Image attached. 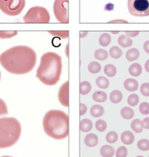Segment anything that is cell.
I'll return each mask as SVG.
<instances>
[{
  "label": "cell",
  "instance_id": "1",
  "mask_svg": "<svg viewBox=\"0 0 149 157\" xmlns=\"http://www.w3.org/2000/svg\"><path fill=\"white\" fill-rule=\"evenodd\" d=\"M36 53L26 45L12 47L0 55V64L7 72L14 74H25L34 68Z\"/></svg>",
  "mask_w": 149,
  "mask_h": 157
},
{
  "label": "cell",
  "instance_id": "2",
  "mask_svg": "<svg viewBox=\"0 0 149 157\" xmlns=\"http://www.w3.org/2000/svg\"><path fill=\"white\" fill-rule=\"evenodd\" d=\"M62 69L61 56L53 52H46L41 57L36 77L44 85H55L60 79Z\"/></svg>",
  "mask_w": 149,
  "mask_h": 157
},
{
  "label": "cell",
  "instance_id": "3",
  "mask_svg": "<svg viewBox=\"0 0 149 157\" xmlns=\"http://www.w3.org/2000/svg\"><path fill=\"white\" fill-rule=\"evenodd\" d=\"M43 129L49 137L61 140L69 134V118L68 115L60 110H50L42 120Z\"/></svg>",
  "mask_w": 149,
  "mask_h": 157
},
{
  "label": "cell",
  "instance_id": "4",
  "mask_svg": "<svg viewBox=\"0 0 149 157\" xmlns=\"http://www.w3.org/2000/svg\"><path fill=\"white\" fill-rule=\"evenodd\" d=\"M22 128L19 121L14 117L0 118V148L14 145L19 139Z\"/></svg>",
  "mask_w": 149,
  "mask_h": 157
},
{
  "label": "cell",
  "instance_id": "5",
  "mask_svg": "<svg viewBox=\"0 0 149 157\" xmlns=\"http://www.w3.org/2000/svg\"><path fill=\"white\" fill-rule=\"evenodd\" d=\"M50 18L49 12L45 7L34 6L27 11L23 20L27 23H48Z\"/></svg>",
  "mask_w": 149,
  "mask_h": 157
},
{
  "label": "cell",
  "instance_id": "6",
  "mask_svg": "<svg viewBox=\"0 0 149 157\" xmlns=\"http://www.w3.org/2000/svg\"><path fill=\"white\" fill-rule=\"evenodd\" d=\"M25 6V0H0V10L9 16L19 15Z\"/></svg>",
  "mask_w": 149,
  "mask_h": 157
},
{
  "label": "cell",
  "instance_id": "7",
  "mask_svg": "<svg viewBox=\"0 0 149 157\" xmlns=\"http://www.w3.org/2000/svg\"><path fill=\"white\" fill-rule=\"evenodd\" d=\"M127 7L133 16H149V0H128Z\"/></svg>",
  "mask_w": 149,
  "mask_h": 157
},
{
  "label": "cell",
  "instance_id": "8",
  "mask_svg": "<svg viewBox=\"0 0 149 157\" xmlns=\"http://www.w3.org/2000/svg\"><path fill=\"white\" fill-rule=\"evenodd\" d=\"M53 11L58 21L68 23V0H55Z\"/></svg>",
  "mask_w": 149,
  "mask_h": 157
},
{
  "label": "cell",
  "instance_id": "9",
  "mask_svg": "<svg viewBox=\"0 0 149 157\" xmlns=\"http://www.w3.org/2000/svg\"><path fill=\"white\" fill-rule=\"evenodd\" d=\"M58 98L60 103L65 106H69V82L66 81L59 88Z\"/></svg>",
  "mask_w": 149,
  "mask_h": 157
},
{
  "label": "cell",
  "instance_id": "10",
  "mask_svg": "<svg viewBox=\"0 0 149 157\" xmlns=\"http://www.w3.org/2000/svg\"><path fill=\"white\" fill-rule=\"evenodd\" d=\"M84 142L85 145L88 147H94L97 145L99 142V138L96 134L94 133H89L85 136Z\"/></svg>",
  "mask_w": 149,
  "mask_h": 157
},
{
  "label": "cell",
  "instance_id": "11",
  "mask_svg": "<svg viewBox=\"0 0 149 157\" xmlns=\"http://www.w3.org/2000/svg\"><path fill=\"white\" fill-rule=\"evenodd\" d=\"M124 88L129 91H135L139 87V83L134 78H127L124 82Z\"/></svg>",
  "mask_w": 149,
  "mask_h": 157
},
{
  "label": "cell",
  "instance_id": "12",
  "mask_svg": "<svg viewBox=\"0 0 149 157\" xmlns=\"http://www.w3.org/2000/svg\"><path fill=\"white\" fill-rule=\"evenodd\" d=\"M134 135L130 131H125L121 135V142L125 145H131L134 141Z\"/></svg>",
  "mask_w": 149,
  "mask_h": 157
},
{
  "label": "cell",
  "instance_id": "13",
  "mask_svg": "<svg viewBox=\"0 0 149 157\" xmlns=\"http://www.w3.org/2000/svg\"><path fill=\"white\" fill-rule=\"evenodd\" d=\"M105 112L103 107L99 104H95L91 107L90 113L91 115L95 118H98L103 115Z\"/></svg>",
  "mask_w": 149,
  "mask_h": 157
},
{
  "label": "cell",
  "instance_id": "14",
  "mask_svg": "<svg viewBox=\"0 0 149 157\" xmlns=\"http://www.w3.org/2000/svg\"><path fill=\"white\" fill-rule=\"evenodd\" d=\"M93 124L91 120L85 118L79 123V129L84 132H88L92 129Z\"/></svg>",
  "mask_w": 149,
  "mask_h": 157
},
{
  "label": "cell",
  "instance_id": "15",
  "mask_svg": "<svg viewBox=\"0 0 149 157\" xmlns=\"http://www.w3.org/2000/svg\"><path fill=\"white\" fill-rule=\"evenodd\" d=\"M129 73L133 77L139 76L142 71V66L140 64L135 63L132 64L129 67Z\"/></svg>",
  "mask_w": 149,
  "mask_h": 157
},
{
  "label": "cell",
  "instance_id": "16",
  "mask_svg": "<svg viewBox=\"0 0 149 157\" xmlns=\"http://www.w3.org/2000/svg\"><path fill=\"white\" fill-rule=\"evenodd\" d=\"M100 153L102 157H112L115 154V149L111 145H105L101 147Z\"/></svg>",
  "mask_w": 149,
  "mask_h": 157
},
{
  "label": "cell",
  "instance_id": "17",
  "mask_svg": "<svg viewBox=\"0 0 149 157\" xmlns=\"http://www.w3.org/2000/svg\"><path fill=\"white\" fill-rule=\"evenodd\" d=\"M140 56V52L135 48H130L126 53V58L129 61H134L138 59Z\"/></svg>",
  "mask_w": 149,
  "mask_h": 157
},
{
  "label": "cell",
  "instance_id": "18",
  "mask_svg": "<svg viewBox=\"0 0 149 157\" xmlns=\"http://www.w3.org/2000/svg\"><path fill=\"white\" fill-rule=\"evenodd\" d=\"M118 43L121 47L127 48L132 45V40L131 38L128 37L124 34H123L118 38Z\"/></svg>",
  "mask_w": 149,
  "mask_h": 157
},
{
  "label": "cell",
  "instance_id": "19",
  "mask_svg": "<svg viewBox=\"0 0 149 157\" xmlns=\"http://www.w3.org/2000/svg\"><path fill=\"white\" fill-rule=\"evenodd\" d=\"M123 94L119 90H113L110 94V100L113 104H118L121 101Z\"/></svg>",
  "mask_w": 149,
  "mask_h": 157
},
{
  "label": "cell",
  "instance_id": "20",
  "mask_svg": "<svg viewBox=\"0 0 149 157\" xmlns=\"http://www.w3.org/2000/svg\"><path fill=\"white\" fill-rule=\"evenodd\" d=\"M131 127L132 129L136 133H140L143 129V125L142 121L140 119H134L131 123Z\"/></svg>",
  "mask_w": 149,
  "mask_h": 157
},
{
  "label": "cell",
  "instance_id": "21",
  "mask_svg": "<svg viewBox=\"0 0 149 157\" xmlns=\"http://www.w3.org/2000/svg\"><path fill=\"white\" fill-rule=\"evenodd\" d=\"M92 99L97 102H103L107 99V94L102 91H96L92 94Z\"/></svg>",
  "mask_w": 149,
  "mask_h": 157
},
{
  "label": "cell",
  "instance_id": "22",
  "mask_svg": "<svg viewBox=\"0 0 149 157\" xmlns=\"http://www.w3.org/2000/svg\"><path fill=\"white\" fill-rule=\"evenodd\" d=\"M121 117L126 120H130L134 116V112L129 107H124L121 109L120 112Z\"/></svg>",
  "mask_w": 149,
  "mask_h": 157
},
{
  "label": "cell",
  "instance_id": "23",
  "mask_svg": "<svg viewBox=\"0 0 149 157\" xmlns=\"http://www.w3.org/2000/svg\"><path fill=\"white\" fill-rule=\"evenodd\" d=\"M103 72L107 76L113 77L116 74V68L113 64H108L104 66Z\"/></svg>",
  "mask_w": 149,
  "mask_h": 157
},
{
  "label": "cell",
  "instance_id": "24",
  "mask_svg": "<svg viewBox=\"0 0 149 157\" xmlns=\"http://www.w3.org/2000/svg\"><path fill=\"white\" fill-rule=\"evenodd\" d=\"M91 90V85L89 82L83 81L79 84V93L82 95L88 94Z\"/></svg>",
  "mask_w": 149,
  "mask_h": 157
},
{
  "label": "cell",
  "instance_id": "25",
  "mask_svg": "<svg viewBox=\"0 0 149 157\" xmlns=\"http://www.w3.org/2000/svg\"><path fill=\"white\" fill-rule=\"evenodd\" d=\"M111 40V39L110 35L108 33H105L100 35L99 39V42L101 46L105 47L110 44Z\"/></svg>",
  "mask_w": 149,
  "mask_h": 157
},
{
  "label": "cell",
  "instance_id": "26",
  "mask_svg": "<svg viewBox=\"0 0 149 157\" xmlns=\"http://www.w3.org/2000/svg\"><path fill=\"white\" fill-rule=\"evenodd\" d=\"M95 83L98 87L102 89L107 88L109 86V80L103 76L98 77L96 79Z\"/></svg>",
  "mask_w": 149,
  "mask_h": 157
},
{
  "label": "cell",
  "instance_id": "27",
  "mask_svg": "<svg viewBox=\"0 0 149 157\" xmlns=\"http://www.w3.org/2000/svg\"><path fill=\"white\" fill-rule=\"evenodd\" d=\"M109 54L111 58L114 59H118L122 56L123 52L118 47L113 46L109 50Z\"/></svg>",
  "mask_w": 149,
  "mask_h": 157
},
{
  "label": "cell",
  "instance_id": "28",
  "mask_svg": "<svg viewBox=\"0 0 149 157\" xmlns=\"http://www.w3.org/2000/svg\"><path fill=\"white\" fill-rule=\"evenodd\" d=\"M108 52L103 49H97L94 52V57L100 61H104L108 58Z\"/></svg>",
  "mask_w": 149,
  "mask_h": 157
},
{
  "label": "cell",
  "instance_id": "29",
  "mask_svg": "<svg viewBox=\"0 0 149 157\" xmlns=\"http://www.w3.org/2000/svg\"><path fill=\"white\" fill-rule=\"evenodd\" d=\"M101 70V65L97 61H92L88 65V71L92 74H97Z\"/></svg>",
  "mask_w": 149,
  "mask_h": 157
},
{
  "label": "cell",
  "instance_id": "30",
  "mask_svg": "<svg viewBox=\"0 0 149 157\" xmlns=\"http://www.w3.org/2000/svg\"><path fill=\"white\" fill-rule=\"evenodd\" d=\"M137 146L142 151H148L149 150V140L142 139L138 141Z\"/></svg>",
  "mask_w": 149,
  "mask_h": 157
},
{
  "label": "cell",
  "instance_id": "31",
  "mask_svg": "<svg viewBox=\"0 0 149 157\" xmlns=\"http://www.w3.org/2000/svg\"><path fill=\"white\" fill-rule=\"evenodd\" d=\"M118 134L115 131H110L106 135V140L109 144H114L118 140Z\"/></svg>",
  "mask_w": 149,
  "mask_h": 157
},
{
  "label": "cell",
  "instance_id": "32",
  "mask_svg": "<svg viewBox=\"0 0 149 157\" xmlns=\"http://www.w3.org/2000/svg\"><path fill=\"white\" fill-rule=\"evenodd\" d=\"M49 34L54 36H58L62 39H66L68 37V31H49Z\"/></svg>",
  "mask_w": 149,
  "mask_h": 157
},
{
  "label": "cell",
  "instance_id": "33",
  "mask_svg": "<svg viewBox=\"0 0 149 157\" xmlns=\"http://www.w3.org/2000/svg\"><path fill=\"white\" fill-rule=\"evenodd\" d=\"M127 103L130 106L134 107L138 104L139 102V96L136 94H131L127 98Z\"/></svg>",
  "mask_w": 149,
  "mask_h": 157
},
{
  "label": "cell",
  "instance_id": "34",
  "mask_svg": "<svg viewBox=\"0 0 149 157\" xmlns=\"http://www.w3.org/2000/svg\"><path fill=\"white\" fill-rule=\"evenodd\" d=\"M18 32L17 31H0V39H10L12 38L16 35H17Z\"/></svg>",
  "mask_w": 149,
  "mask_h": 157
},
{
  "label": "cell",
  "instance_id": "35",
  "mask_svg": "<svg viewBox=\"0 0 149 157\" xmlns=\"http://www.w3.org/2000/svg\"><path fill=\"white\" fill-rule=\"evenodd\" d=\"M95 126L96 129L99 132H103L106 130L107 125L105 121H104L103 120L100 119L95 122Z\"/></svg>",
  "mask_w": 149,
  "mask_h": 157
},
{
  "label": "cell",
  "instance_id": "36",
  "mask_svg": "<svg viewBox=\"0 0 149 157\" xmlns=\"http://www.w3.org/2000/svg\"><path fill=\"white\" fill-rule=\"evenodd\" d=\"M140 112L143 115L149 114V103L147 102H142L139 107Z\"/></svg>",
  "mask_w": 149,
  "mask_h": 157
},
{
  "label": "cell",
  "instance_id": "37",
  "mask_svg": "<svg viewBox=\"0 0 149 157\" xmlns=\"http://www.w3.org/2000/svg\"><path fill=\"white\" fill-rule=\"evenodd\" d=\"M127 155V150L124 146L119 147L116 151V157H126Z\"/></svg>",
  "mask_w": 149,
  "mask_h": 157
},
{
  "label": "cell",
  "instance_id": "38",
  "mask_svg": "<svg viewBox=\"0 0 149 157\" xmlns=\"http://www.w3.org/2000/svg\"><path fill=\"white\" fill-rule=\"evenodd\" d=\"M140 91L143 96H149V83L145 82L142 83L140 86Z\"/></svg>",
  "mask_w": 149,
  "mask_h": 157
},
{
  "label": "cell",
  "instance_id": "39",
  "mask_svg": "<svg viewBox=\"0 0 149 157\" xmlns=\"http://www.w3.org/2000/svg\"><path fill=\"white\" fill-rule=\"evenodd\" d=\"M8 113L7 107L6 102L0 98V115H6Z\"/></svg>",
  "mask_w": 149,
  "mask_h": 157
},
{
  "label": "cell",
  "instance_id": "40",
  "mask_svg": "<svg viewBox=\"0 0 149 157\" xmlns=\"http://www.w3.org/2000/svg\"><path fill=\"white\" fill-rule=\"evenodd\" d=\"M87 106L83 103H80L79 104V115L80 116L83 115L87 112Z\"/></svg>",
  "mask_w": 149,
  "mask_h": 157
},
{
  "label": "cell",
  "instance_id": "41",
  "mask_svg": "<svg viewBox=\"0 0 149 157\" xmlns=\"http://www.w3.org/2000/svg\"><path fill=\"white\" fill-rule=\"evenodd\" d=\"M125 33H126V36L130 38V37H136L139 34V31H126Z\"/></svg>",
  "mask_w": 149,
  "mask_h": 157
},
{
  "label": "cell",
  "instance_id": "42",
  "mask_svg": "<svg viewBox=\"0 0 149 157\" xmlns=\"http://www.w3.org/2000/svg\"><path fill=\"white\" fill-rule=\"evenodd\" d=\"M108 23H128L129 22L127 20L123 19H115L112 20L107 22Z\"/></svg>",
  "mask_w": 149,
  "mask_h": 157
},
{
  "label": "cell",
  "instance_id": "43",
  "mask_svg": "<svg viewBox=\"0 0 149 157\" xmlns=\"http://www.w3.org/2000/svg\"><path fill=\"white\" fill-rule=\"evenodd\" d=\"M143 128L146 129H149V117H146L142 120Z\"/></svg>",
  "mask_w": 149,
  "mask_h": 157
},
{
  "label": "cell",
  "instance_id": "44",
  "mask_svg": "<svg viewBox=\"0 0 149 157\" xmlns=\"http://www.w3.org/2000/svg\"><path fill=\"white\" fill-rule=\"evenodd\" d=\"M143 48V50H145V52L149 54V40H147L146 42H144Z\"/></svg>",
  "mask_w": 149,
  "mask_h": 157
},
{
  "label": "cell",
  "instance_id": "45",
  "mask_svg": "<svg viewBox=\"0 0 149 157\" xmlns=\"http://www.w3.org/2000/svg\"><path fill=\"white\" fill-rule=\"evenodd\" d=\"M145 69L147 72L149 73V59H148L145 63Z\"/></svg>",
  "mask_w": 149,
  "mask_h": 157
},
{
  "label": "cell",
  "instance_id": "46",
  "mask_svg": "<svg viewBox=\"0 0 149 157\" xmlns=\"http://www.w3.org/2000/svg\"><path fill=\"white\" fill-rule=\"evenodd\" d=\"M87 32H86V31H81L80 32V37H84L87 35Z\"/></svg>",
  "mask_w": 149,
  "mask_h": 157
},
{
  "label": "cell",
  "instance_id": "47",
  "mask_svg": "<svg viewBox=\"0 0 149 157\" xmlns=\"http://www.w3.org/2000/svg\"><path fill=\"white\" fill-rule=\"evenodd\" d=\"M65 53H66V55L67 56V57H68V44L66 45V50H65Z\"/></svg>",
  "mask_w": 149,
  "mask_h": 157
},
{
  "label": "cell",
  "instance_id": "48",
  "mask_svg": "<svg viewBox=\"0 0 149 157\" xmlns=\"http://www.w3.org/2000/svg\"><path fill=\"white\" fill-rule=\"evenodd\" d=\"M119 31H111V33L113 34H118L119 33Z\"/></svg>",
  "mask_w": 149,
  "mask_h": 157
},
{
  "label": "cell",
  "instance_id": "49",
  "mask_svg": "<svg viewBox=\"0 0 149 157\" xmlns=\"http://www.w3.org/2000/svg\"><path fill=\"white\" fill-rule=\"evenodd\" d=\"M136 157H143V156H136Z\"/></svg>",
  "mask_w": 149,
  "mask_h": 157
},
{
  "label": "cell",
  "instance_id": "50",
  "mask_svg": "<svg viewBox=\"0 0 149 157\" xmlns=\"http://www.w3.org/2000/svg\"><path fill=\"white\" fill-rule=\"evenodd\" d=\"M1 71H0V80H1Z\"/></svg>",
  "mask_w": 149,
  "mask_h": 157
},
{
  "label": "cell",
  "instance_id": "51",
  "mask_svg": "<svg viewBox=\"0 0 149 157\" xmlns=\"http://www.w3.org/2000/svg\"><path fill=\"white\" fill-rule=\"evenodd\" d=\"M148 157H149V155H148Z\"/></svg>",
  "mask_w": 149,
  "mask_h": 157
}]
</instances>
